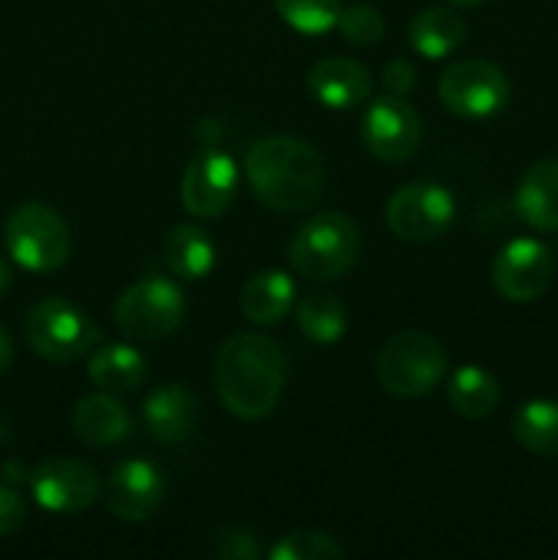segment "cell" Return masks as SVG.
I'll use <instances>...</instances> for the list:
<instances>
[{"instance_id":"cell-7","label":"cell","mask_w":558,"mask_h":560,"mask_svg":"<svg viewBox=\"0 0 558 560\" xmlns=\"http://www.w3.org/2000/svg\"><path fill=\"white\" fill-rule=\"evenodd\" d=\"M25 339L42 359L69 364L98 342V331L77 304L66 299H44L27 312Z\"/></svg>"},{"instance_id":"cell-13","label":"cell","mask_w":558,"mask_h":560,"mask_svg":"<svg viewBox=\"0 0 558 560\" xmlns=\"http://www.w3.org/2000/svg\"><path fill=\"white\" fill-rule=\"evenodd\" d=\"M361 140L381 162H405L421 142L419 113L405 102V96L388 93L375 98L361 120Z\"/></svg>"},{"instance_id":"cell-20","label":"cell","mask_w":558,"mask_h":560,"mask_svg":"<svg viewBox=\"0 0 558 560\" xmlns=\"http://www.w3.org/2000/svg\"><path fill=\"white\" fill-rule=\"evenodd\" d=\"M465 36H468L465 20L454 9H446V5L421 9L408 25L410 47H414L421 58L430 60L452 55L454 49L463 47Z\"/></svg>"},{"instance_id":"cell-15","label":"cell","mask_w":558,"mask_h":560,"mask_svg":"<svg viewBox=\"0 0 558 560\" xmlns=\"http://www.w3.org/2000/svg\"><path fill=\"white\" fill-rule=\"evenodd\" d=\"M197 397L184 383H164L156 392L148 394L142 402V421L153 441L173 443L186 441L197 424Z\"/></svg>"},{"instance_id":"cell-35","label":"cell","mask_w":558,"mask_h":560,"mask_svg":"<svg viewBox=\"0 0 558 560\" xmlns=\"http://www.w3.org/2000/svg\"><path fill=\"white\" fill-rule=\"evenodd\" d=\"M5 438H9V419H5V413L0 410V443H3Z\"/></svg>"},{"instance_id":"cell-16","label":"cell","mask_w":558,"mask_h":560,"mask_svg":"<svg viewBox=\"0 0 558 560\" xmlns=\"http://www.w3.org/2000/svg\"><path fill=\"white\" fill-rule=\"evenodd\" d=\"M312 96L332 109H350L367 102L372 91V77L364 63L353 58H326L312 66L306 77Z\"/></svg>"},{"instance_id":"cell-12","label":"cell","mask_w":558,"mask_h":560,"mask_svg":"<svg viewBox=\"0 0 558 560\" xmlns=\"http://www.w3.org/2000/svg\"><path fill=\"white\" fill-rule=\"evenodd\" d=\"M31 492L53 514H77L93 506L102 492L98 474L82 459L53 457L31 470Z\"/></svg>"},{"instance_id":"cell-22","label":"cell","mask_w":558,"mask_h":560,"mask_svg":"<svg viewBox=\"0 0 558 560\" xmlns=\"http://www.w3.org/2000/svg\"><path fill=\"white\" fill-rule=\"evenodd\" d=\"M88 375H91L93 386H98L102 392L120 394L131 392V388L140 386L148 375V361L131 345H104L96 353L91 355V364H88Z\"/></svg>"},{"instance_id":"cell-31","label":"cell","mask_w":558,"mask_h":560,"mask_svg":"<svg viewBox=\"0 0 558 560\" xmlns=\"http://www.w3.org/2000/svg\"><path fill=\"white\" fill-rule=\"evenodd\" d=\"M383 88L394 96H405L416 88V69L410 66V60L397 58L383 69Z\"/></svg>"},{"instance_id":"cell-26","label":"cell","mask_w":558,"mask_h":560,"mask_svg":"<svg viewBox=\"0 0 558 560\" xmlns=\"http://www.w3.org/2000/svg\"><path fill=\"white\" fill-rule=\"evenodd\" d=\"M274 9L293 31L304 36L328 33L337 27L339 14H342L339 0H274Z\"/></svg>"},{"instance_id":"cell-24","label":"cell","mask_w":558,"mask_h":560,"mask_svg":"<svg viewBox=\"0 0 558 560\" xmlns=\"http://www.w3.org/2000/svg\"><path fill=\"white\" fill-rule=\"evenodd\" d=\"M512 435L525 452L558 457V402L531 399L512 416Z\"/></svg>"},{"instance_id":"cell-2","label":"cell","mask_w":558,"mask_h":560,"mask_svg":"<svg viewBox=\"0 0 558 560\" xmlns=\"http://www.w3.org/2000/svg\"><path fill=\"white\" fill-rule=\"evenodd\" d=\"M244 167L252 191L268 211H306L321 197L323 159L299 137H263L249 148Z\"/></svg>"},{"instance_id":"cell-6","label":"cell","mask_w":558,"mask_h":560,"mask_svg":"<svg viewBox=\"0 0 558 560\" xmlns=\"http://www.w3.org/2000/svg\"><path fill=\"white\" fill-rule=\"evenodd\" d=\"M186 299L170 279L151 273L124 290L115 304V326L135 342H159L184 323Z\"/></svg>"},{"instance_id":"cell-30","label":"cell","mask_w":558,"mask_h":560,"mask_svg":"<svg viewBox=\"0 0 558 560\" xmlns=\"http://www.w3.org/2000/svg\"><path fill=\"white\" fill-rule=\"evenodd\" d=\"M27 506L22 501V495L11 487L0 485V536H9L25 523Z\"/></svg>"},{"instance_id":"cell-10","label":"cell","mask_w":558,"mask_h":560,"mask_svg":"<svg viewBox=\"0 0 558 560\" xmlns=\"http://www.w3.org/2000/svg\"><path fill=\"white\" fill-rule=\"evenodd\" d=\"M235 189H239V167L233 156L208 142L186 164L181 202L191 217L217 219L233 206Z\"/></svg>"},{"instance_id":"cell-33","label":"cell","mask_w":558,"mask_h":560,"mask_svg":"<svg viewBox=\"0 0 558 560\" xmlns=\"http://www.w3.org/2000/svg\"><path fill=\"white\" fill-rule=\"evenodd\" d=\"M9 284H11V268H9V262H5L3 257H0V295H3L5 290H9Z\"/></svg>"},{"instance_id":"cell-1","label":"cell","mask_w":558,"mask_h":560,"mask_svg":"<svg viewBox=\"0 0 558 560\" xmlns=\"http://www.w3.org/2000/svg\"><path fill=\"white\" fill-rule=\"evenodd\" d=\"M213 381L228 413L244 421L266 419L282 397V348L263 334H235L219 345Z\"/></svg>"},{"instance_id":"cell-4","label":"cell","mask_w":558,"mask_h":560,"mask_svg":"<svg viewBox=\"0 0 558 560\" xmlns=\"http://www.w3.org/2000/svg\"><path fill=\"white\" fill-rule=\"evenodd\" d=\"M375 372L381 386L394 397H425L446 375V353L430 334L399 331L383 342Z\"/></svg>"},{"instance_id":"cell-25","label":"cell","mask_w":558,"mask_h":560,"mask_svg":"<svg viewBox=\"0 0 558 560\" xmlns=\"http://www.w3.org/2000/svg\"><path fill=\"white\" fill-rule=\"evenodd\" d=\"M299 328L312 345H334L342 339L345 328H348V315H345V306L339 304L334 295L328 293H306L301 299L299 312Z\"/></svg>"},{"instance_id":"cell-32","label":"cell","mask_w":558,"mask_h":560,"mask_svg":"<svg viewBox=\"0 0 558 560\" xmlns=\"http://www.w3.org/2000/svg\"><path fill=\"white\" fill-rule=\"evenodd\" d=\"M11 359H14V348H11V339L9 334L0 328V375L11 366Z\"/></svg>"},{"instance_id":"cell-5","label":"cell","mask_w":558,"mask_h":560,"mask_svg":"<svg viewBox=\"0 0 558 560\" xmlns=\"http://www.w3.org/2000/svg\"><path fill=\"white\" fill-rule=\"evenodd\" d=\"M3 241L11 260L33 273L58 271L71 252L69 224L44 202H25L11 211Z\"/></svg>"},{"instance_id":"cell-14","label":"cell","mask_w":558,"mask_h":560,"mask_svg":"<svg viewBox=\"0 0 558 560\" xmlns=\"http://www.w3.org/2000/svg\"><path fill=\"white\" fill-rule=\"evenodd\" d=\"M164 490L167 481L156 465L148 459H126L109 474L104 485V503L113 517L126 523H146L162 506Z\"/></svg>"},{"instance_id":"cell-21","label":"cell","mask_w":558,"mask_h":560,"mask_svg":"<svg viewBox=\"0 0 558 560\" xmlns=\"http://www.w3.org/2000/svg\"><path fill=\"white\" fill-rule=\"evenodd\" d=\"M295 301V282L284 271H260L241 290V312L255 326H274L284 320Z\"/></svg>"},{"instance_id":"cell-19","label":"cell","mask_w":558,"mask_h":560,"mask_svg":"<svg viewBox=\"0 0 558 560\" xmlns=\"http://www.w3.org/2000/svg\"><path fill=\"white\" fill-rule=\"evenodd\" d=\"M162 255L170 273L186 282H200L217 266V244L197 224H178L170 230Z\"/></svg>"},{"instance_id":"cell-11","label":"cell","mask_w":558,"mask_h":560,"mask_svg":"<svg viewBox=\"0 0 558 560\" xmlns=\"http://www.w3.org/2000/svg\"><path fill=\"white\" fill-rule=\"evenodd\" d=\"M553 252L536 238H514L492 260V284L512 304L536 301L553 282Z\"/></svg>"},{"instance_id":"cell-9","label":"cell","mask_w":558,"mask_h":560,"mask_svg":"<svg viewBox=\"0 0 558 560\" xmlns=\"http://www.w3.org/2000/svg\"><path fill=\"white\" fill-rule=\"evenodd\" d=\"M457 217V200L441 184H405L394 189L386 200V224L399 241L408 244H427L435 241L452 228Z\"/></svg>"},{"instance_id":"cell-17","label":"cell","mask_w":558,"mask_h":560,"mask_svg":"<svg viewBox=\"0 0 558 560\" xmlns=\"http://www.w3.org/2000/svg\"><path fill=\"white\" fill-rule=\"evenodd\" d=\"M514 208L528 228L558 233V159L531 164L514 191Z\"/></svg>"},{"instance_id":"cell-23","label":"cell","mask_w":558,"mask_h":560,"mask_svg":"<svg viewBox=\"0 0 558 560\" xmlns=\"http://www.w3.org/2000/svg\"><path fill=\"white\" fill-rule=\"evenodd\" d=\"M501 402V383L476 364L460 366L449 381V405L463 419H487Z\"/></svg>"},{"instance_id":"cell-34","label":"cell","mask_w":558,"mask_h":560,"mask_svg":"<svg viewBox=\"0 0 558 560\" xmlns=\"http://www.w3.org/2000/svg\"><path fill=\"white\" fill-rule=\"evenodd\" d=\"M446 3L457 5V9H474V5L485 3V0H446Z\"/></svg>"},{"instance_id":"cell-8","label":"cell","mask_w":558,"mask_h":560,"mask_svg":"<svg viewBox=\"0 0 558 560\" xmlns=\"http://www.w3.org/2000/svg\"><path fill=\"white\" fill-rule=\"evenodd\" d=\"M512 96L507 71L481 58L454 60L438 80V98L452 115L481 120L501 113Z\"/></svg>"},{"instance_id":"cell-3","label":"cell","mask_w":558,"mask_h":560,"mask_svg":"<svg viewBox=\"0 0 558 560\" xmlns=\"http://www.w3.org/2000/svg\"><path fill=\"white\" fill-rule=\"evenodd\" d=\"M361 252V233L345 213L323 211L306 219L293 235L288 260L299 277L312 282H332L356 266Z\"/></svg>"},{"instance_id":"cell-27","label":"cell","mask_w":558,"mask_h":560,"mask_svg":"<svg viewBox=\"0 0 558 560\" xmlns=\"http://www.w3.org/2000/svg\"><path fill=\"white\" fill-rule=\"evenodd\" d=\"M342 558V547L326 534L317 530H293L284 534L268 550V560H337Z\"/></svg>"},{"instance_id":"cell-18","label":"cell","mask_w":558,"mask_h":560,"mask_svg":"<svg viewBox=\"0 0 558 560\" xmlns=\"http://www.w3.org/2000/svg\"><path fill=\"white\" fill-rule=\"evenodd\" d=\"M71 427L85 446L107 448L129 438L131 416L118 399L109 397V392L88 394L74 405Z\"/></svg>"},{"instance_id":"cell-28","label":"cell","mask_w":558,"mask_h":560,"mask_svg":"<svg viewBox=\"0 0 558 560\" xmlns=\"http://www.w3.org/2000/svg\"><path fill=\"white\" fill-rule=\"evenodd\" d=\"M339 31L342 36L348 38L350 44L356 47H372L383 38L386 33V20H383L381 11L375 5H367V3H353L348 9H342L339 14Z\"/></svg>"},{"instance_id":"cell-29","label":"cell","mask_w":558,"mask_h":560,"mask_svg":"<svg viewBox=\"0 0 558 560\" xmlns=\"http://www.w3.org/2000/svg\"><path fill=\"white\" fill-rule=\"evenodd\" d=\"M217 556L224 560H255L260 556V545H257L255 534L244 528H230L219 536Z\"/></svg>"}]
</instances>
